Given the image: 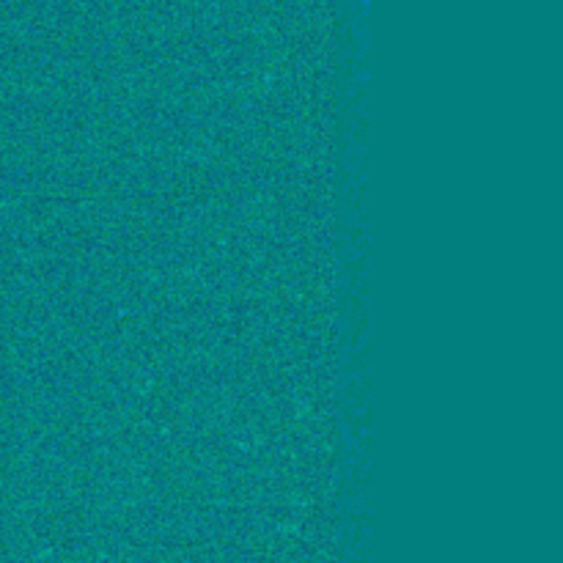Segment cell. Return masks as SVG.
Segmentation results:
<instances>
[]
</instances>
